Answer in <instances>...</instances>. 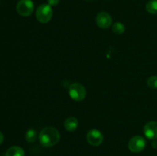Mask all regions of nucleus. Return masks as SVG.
Instances as JSON below:
<instances>
[{"label": "nucleus", "mask_w": 157, "mask_h": 156, "mask_svg": "<svg viewBox=\"0 0 157 156\" xmlns=\"http://www.w3.org/2000/svg\"><path fill=\"white\" fill-rule=\"evenodd\" d=\"M61 135L55 127H45L39 134L40 144L45 148H51L58 143Z\"/></svg>", "instance_id": "nucleus-1"}, {"label": "nucleus", "mask_w": 157, "mask_h": 156, "mask_svg": "<svg viewBox=\"0 0 157 156\" xmlns=\"http://www.w3.org/2000/svg\"><path fill=\"white\" fill-rule=\"evenodd\" d=\"M36 18L40 23L46 24L49 22L53 16V10L48 4H41L36 10Z\"/></svg>", "instance_id": "nucleus-2"}, {"label": "nucleus", "mask_w": 157, "mask_h": 156, "mask_svg": "<svg viewBox=\"0 0 157 156\" xmlns=\"http://www.w3.org/2000/svg\"><path fill=\"white\" fill-rule=\"evenodd\" d=\"M68 93L70 97L77 102L84 100L87 94L85 87L79 83H73L71 84L68 89Z\"/></svg>", "instance_id": "nucleus-3"}, {"label": "nucleus", "mask_w": 157, "mask_h": 156, "mask_svg": "<svg viewBox=\"0 0 157 156\" xmlns=\"http://www.w3.org/2000/svg\"><path fill=\"white\" fill-rule=\"evenodd\" d=\"M35 6L32 0H19L16 5V11L21 16L28 17L33 12Z\"/></svg>", "instance_id": "nucleus-4"}, {"label": "nucleus", "mask_w": 157, "mask_h": 156, "mask_svg": "<svg viewBox=\"0 0 157 156\" xmlns=\"http://www.w3.org/2000/svg\"><path fill=\"white\" fill-rule=\"evenodd\" d=\"M147 142L145 139L140 136H133L128 142V148L130 151L133 153L141 152L145 148Z\"/></svg>", "instance_id": "nucleus-5"}, {"label": "nucleus", "mask_w": 157, "mask_h": 156, "mask_svg": "<svg viewBox=\"0 0 157 156\" xmlns=\"http://www.w3.org/2000/svg\"><path fill=\"white\" fill-rule=\"evenodd\" d=\"M87 140L90 145L93 146H99L104 142V136L99 130L91 129L87 132Z\"/></svg>", "instance_id": "nucleus-6"}, {"label": "nucleus", "mask_w": 157, "mask_h": 156, "mask_svg": "<svg viewBox=\"0 0 157 156\" xmlns=\"http://www.w3.org/2000/svg\"><path fill=\"white\" fill-rule=\"evenodd\" d=\"M96 24L102 29L108 28L112 24L111 16L106 12H99L96 16Z\"/></svg>", "instance_id": "nucleus-7"}, {"label": "nucleus", "mask_w": 157, "mask_h": 156, "mask_svg": "<svg viewBox=\"0 0 157 156\" xmlns=\"http://www.w3.org/2000/svg\"><path fill=\"white\" fill-rule=\"evenodd\" d=\"M144 132L146 137L150 140L157 139V122L150 121L144 127Z\"/></svg>", "instance_id": "nucleus-8"}, {"label": "nucleus", "mask_w": 157, "mask_h": 156, "mask_svg": "<svg viewBox=\"0 0 157 156\" xmlns=\"http://www.w3.org/2000/svg\"><path fill=\"white\" fill-rule=\"evenodd\" d=\"M78 124H79V122H78L77 118L71 116V117H69L66 119L64 125L67 131L74 132L78 127Z\"/></svg>", "instance_id": "nucleus-9"}, {"label": "nucleus", "mask_w": 157, "mask_h": 156, "mask_svg": "<svg viewBox=\"0 0 157 156\" xmlns=\"http://www.w3.org/2000/svg\"><path fill=\"white\" fill-rule=\"evenodd\" d=\"M6 156H25V151L19 146H12L8 148Z\"/></svg>", "instance_id": "nucleus-10"}, {"label": "nucleus", "mask_w": 157, "mask_h": 156, "mask_svg": "<svg viewBox=\"0 0 157 156\" xmlns=\"http://www.w3.org/2000/svg\"><path fill=\"white\" fill-rule=\"evenodd\" d=\"M146 10L149 13L157 15V0H150L146 5Z\"/></svg>", "instance_id": "nucleus-11"}, {"label": "nucleus", "mask_w": 157, "mask_h": 156, "mask_svg": "<svg viewBox=\"0 0 157 156\" xmlns=\"http://www.w3.org/2000/svg\"><path fill=\"white\" fill-rule=\"evenodd\" d=\"M112 30H113V33L116 35H122L125 32V25L123 23L117 21L113 24Z\"/></svg>", "instance_id": "nucleus-12"}, {"label": "nucleus", "mask_w": 157, "mask_h": 156, "mask_svg": "<svg viewBox=\"0 0 157 156\" xmlns=\"http://www.w3.org/2000/svg\"><path fill=\"white\" fill-rule=\"evenodd\" d=\"M25 139L29 143H32V142H35V140L37 139L36 131L34 129L28 130L25 134Z\"/></svg>", "instance_id": "nucleus-13"}, {"label": "nucleus", "mask_w": 157, "mask_h": 156, "mask_svg": "<svg viewBox=\"0 0 157 156\" xmlns=\"http://www.w3.org/2000/svg\"><path fill=\"white\" fill-rule=\"evenodd\" d=\"M147 85L152 89H157V76H151L147 80Z\"/></svg>", "instance_id": "nucleus-14"}, {"label": "nucleus", "mask_w": 157, "mask_h": 156, "mask_svg": "<svg viewBox=\"0 0 157 156\" xmlns=\"http://www.w3.org/2000/svg\"><path fill=\"white\" fill-rule=\"evenodd\" d=\"M47 1L48 4L51 6H56L60 2V0H47Z\"/></svg>", "instance_id": "nucleus-15"}, {"label": "nucleus", "mask_w": 157, "mask_h": 156, "mask_svg": "<svg viewBox=\"0 0 157 156\" xmlns=\"http://www.w3.org/2000/svg\"><path fill=\"white\" fill-rule=\"evenodd\" d=\"M152 146H153V148H157V140H156V139H155V140H153Z\"/></svg>", "instance_id": "nucleus-16"}, {"label": "nucleus", "mask_w": 157, "mask_h": 156, "mask_svg": "<svg viewBox=\"0 0 157 156\" xmlns=\"http://www.w3.org/2000/svg\"><path fill=\"white\" fill-rule=\"evenodd\" d=\"M3 141H4V136H3L2 133L0 132V145H1L2 143L3 142Z\"/></svg>", "instance_id": "nucleus-17"}, {"label": "nucleus", "mask_w": 157, "mask_h": 156, "mask_svg": "<svg viewBox=\"0 0 157 156\" xmlns=\"http://www.w3.org/2000/svg\"><path fill=\"white\" fill-rule=\"evenodd\" d=\"M88 1H90V0H88Z\"/></svg>", "instance_id": "nucleus-18"}]
</instances>
